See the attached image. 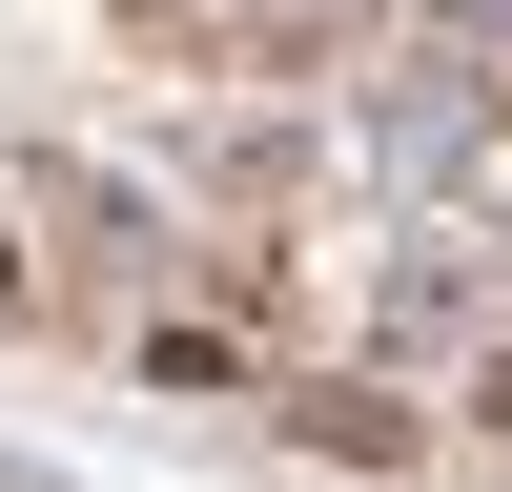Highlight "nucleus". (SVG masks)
Wrapping results in <instances>:
<instances>
[{
  "label": "nucleus",
  "mask_w": 512,
  "mask_h": 492,
  "mask_svg": "<svg viewBox=\"0 0 512 492\" xmlns=\"http://www.w3.org/2000/svg\"><path fill=\"white\" fill-rule=\"evenodd\" d=\"M287 21H349V0H287Z\"/></svg>",
  "instance_id": "nucleus-1"
}]
</instances>
